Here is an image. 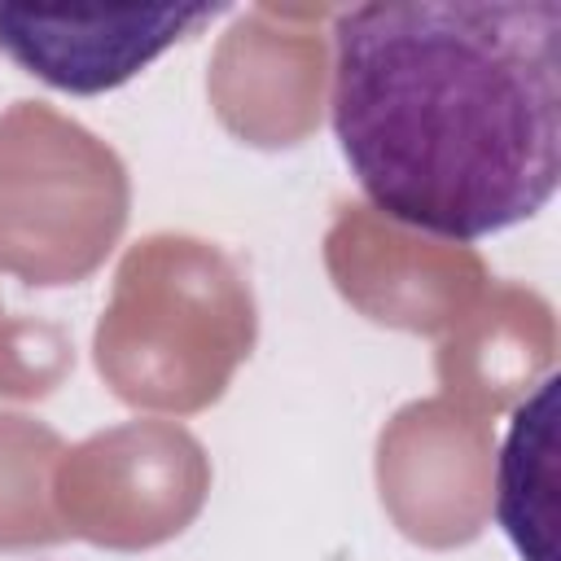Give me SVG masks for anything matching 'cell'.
Here are the masks:
<instances>
[{"instance_id":"cell-1","label":"cell","mask_w":561,"mask_h":561,"mask_svg":"<svg viewBox=\"0 0 561 561\" xmlns=\"http://www.w3.org/2000/svg\"><path fill=\"white\" fill-rule=\"evenodd\" d=\"M329 105L390 219L447 241L526 224L561 180V4H355L333 22Z\"/></svg>"},{"instance_id":"cell-2","label":"cell","mask_w":561,"mask_h":561,"mask_svg":"<svg viewBox=\"0 0 561 561\" xmlns=\"http://www.w3.org/2000/svg\"><path fill=\"white\" fill-rule=\"evenodd\" d=\"M219 4H162V9H96V13H39L0 9V53L61 92H105L145 70L158 53L210 22Z\"/></svg>"},{"instance_id":"cell-3","label":"cell","mask_w":561,"mask_h":561,"mask_svg":"<svg viewBox=\"0 0 561 561\" xmlns=\"http://www.w3.org/2000/svg\"><path fill=\"white\" fill-rule=\"evenodd\" d=\"M552 399L557 377H548L517 412L500 451V486H495V517L517 543L526 561H552L548 530H552Z\"/></svg>"}]
</instances>
